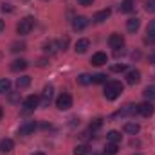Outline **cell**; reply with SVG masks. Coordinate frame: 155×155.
Instances as JSON below:
<instances>
[{
  "instance_id": "6da1fadb",
  "label": "cell",
  "mask_w": 155,
  "mask_h": 155,
  "mask_svg": "<svg viewBox=\"0 0 155 155\" xmlns=\"http://www.w3.org/2000/svg\"><path fill=\"white\" fill-rule=\"evenodd\" d=\"M121 92H123V83H121V81H108V83L105 85L103 96H105L108 101H114V99H117V97L121 96Z\"/></svg>"
},
{
  "instance_id": "7a4b0ae2",
  "label": "cell",
  "mask_w": 155,
  "mask_h": 155,
  "mask_svg": "<svg viewBox=\"0 0 155 155\" xmlns=\"http://www.w3.org/2000/svg\"><path fill=\"white\" fill-rule=\"evenodd\" d=\"M33 27H35V18H33V16H25V18H22V20L18 22L16 33H18L20 36H25V35H29V33L33 31Z\"/></svg>"
},
{
  "instance_id": "3957f363",
  "label": "cell",
  "mask_w": 155,
  "mask_h": 155,
  "mask_svg": "<svg viewBox=\"0 0 155 155\" xmlns=\"http://www.w3.org/2000/svg\"><path fill=\"white\" fill-rule=\"evenodd\" d=\"M56 107H58L60 110H69V108L72 107V96L67 94V92L60 94L58 99H56Z\"/></svg>"
},
{
  "instance_id": "277c9868",
  "label": "cell",
  "mask_w": 155,
  "mask_h": 155,
  "mask_svg": "<svg viewBox=\"0 0 155 155\" xmlns=\"http://www.w3.org/2000/svg\"><path fill=\"white\" fill-rule=\"evenodd\" d=\"M153 112H155V108H153V105H152L150 101H146V103H141V105H137V114H141V116L150 117V116H153Z\"/></svg>"
},
{
  "instance_id": "5b68a950",
  "label": "cell",
  "mask_w": 155,
  "mask_h": 155,
  "mask_svg": "<svg viewBox=\"0 0 155 155\" xmlns=\"http://www.w3.org/2000/svg\"><path fill=\"white\" fill-rule=\"evenodd\" d=\"M108 43H110V47L112 49H123V45H124V36L123 35H119V33H114V35H110V38H108Z\"/></svg>"
},
{
  "instance_id": "8992f818",
  "label": "cell",
  "mask_w": 155,
  "mask_h": 155,
  "mask_svg": "<svg viewBox=\"0 0 155 155\" xmlns=\"http://www.w3.org/2000/svg\"><path fill=\"white\" fill-rule=\"evenodd\" d=\"M107 61H108V56L105 54V52H96L94 56H92V60H90V63L92 65H96V67H101V65H107Z\"/></svg>"
},
{
  "instance_id": "52a82bcc",
  "label": "cell",
  "mask_w": 155,
  "mask_h": 155,
  "mask_svg": "<svg viewBox=\"0 0 155 155\" xmlns=\"http://www.w3.org/2000/svg\"><path fill=\"white\" fill-rule=\"evenodd\" d=\"M52 92H54L52 85H45L43 94H41V107H49V103H51V99H52Z\"/></svg>"
},
{
  "instance_id": "ba28073f",
  "label": "cell",
  "mask_w": 155,
  "mask_h": 155,
  "mask_svg": "<svg viewBox=\"0 0 155 155\" xmlns=\"http://www.w3.org/2000/svg\"><path fill=\"white\" fill-rule=\"evenodd\" d=\"M36 130V123L35 121H27V123H24L20 128H18V135H29V134H33Z\"/></svg>"
},
{
  "instance_id": "9c48e42d",
  "label": "cell",
  "mask_w": 155,
  "mask_h": 155,
  "mask_svg": "<svg viewBox=\"0 0 155 155\" xmlns=\"http://www.w3.org/2000/svg\"><path fill=\"white\" fill-rule=\"evenodd\" d=\"M38 103H40V97L38 96H27L25 99H24V107H25V110L29 112V110H35L36 107H38Z\"/></svg>"
},
{
  "instance_id": "30bf717a",
  "label": "cell",
  "mask_w": 155,
  "mask_h": 155,
  "mask_svg": "<svg viewBox=\"0 0 155 155\" xmlns=\"http://www.w3.org/2000/svg\"><path fill=\"white\" fill-rule=\"evenodd\" d=\"M87 25H88V18L87 16H76L72 20V29L74 31H83Z\"/></svg>"
},
{
  "instance_id": "8fae6325",
  "label": "cell",
  "mask_w": 155,
  "mask_h": 155,
  "mask_svg": "<svg viewBox=\"0 0 155 155\" xmlns=\"http://www.w3.org/2000/svg\"><path fill=\"white\" fill-rule=\"evenodd\" d=\"M137 114V105H126L124 108H121L116 112V117H124V116H135Z\"/></svg>"
},
{
  "instance_id": "7c38bea8",
  "label": "cell",
  "mask_w": 155,
  "mask_h": 155,
  "mask_svg": "<svg viewBox=\"0 0 155 155\" xmlns=\"http://www.w3.org/2000/svg\"><path fill=\"white\" fill-rule=\"evenodd\" d=\"M141 81V72L139 71H128L126 72V83L128 85H137Z\"/></svg>"
},
{
  "instance_id": "4fadbf2b",
  "label": "cell",
  "mask_w": 155,
  "mask_h": 155,
  "mask_svg": "<svg viewBox=\"0 0 155 155\" xmlns=\"http://www.w3.org/2000/svg\"><path fill=\"white\" fill-rule=\"evenodd\" d=\"M139 27H141V20H139V18H128V22H126L128 33H135Z\"/></svg>"
},
{
  "instance_id": "5bb4252c",
  "label": "cell",
  "mask_w": 155,
  "mask_h": 155,
  "mask_svg": "<svg viewBox=\"0 0 155 155\" xmlns=\"http://www.w3.org/2000/svg\"><path fill=\"white\" fill-rule=\"evenodd\" d=\"M90 47V41L87 38H81L76 41V52H79V54H83V52H87V49Z\"/></svg>"
},
{
  "instance_id": "9a60e30c",
  "label": "cell",
  "mask_w": 155,
  "mask_h": 155,
  "mask_svg": "<svg viewBox=\"0 0 155 155\" xmlns=\"http://www.w3.org/2000/svg\"><path fill=\"white\" fill-rule=\"evenodd\" d=\"M24 69H27V61H25V60H15V61L11 63V71H13V72H20V71H24Z\"/></svg>"
},
{
  "instance_id": "2e32d148",
  "label": "cell",
  "mask_w": 155,
  "mask_h": 155,
  "mask_svg": "<svg viewBox=\"0 0 155 155\" xmlns=\"http://www.w3.org/2000/svg\"><path fill=\"white\" fill-rule=\"evenodd\" d=\"M143 96L152 103V101H155V85H148L144 90H143Z\"/></svg>"
},
{
  "instance_id": "e0dca14e",
  "label": "cell",
  "mask_w": 155,
  "mask_h": 155,
  "mask_svg": "<svg viewBox=\"0 0 155 155\" xmlns=\"http://www.w3.org/2000/svg\"><path fill=\"white\" fill-rule=\"evenodd\" d=\"M108 16H110V9H103V11H97V13L94 15V20H96L97 24H101V22H105Z\"/></svg>"
},
{
  "instance_id": "ac0fdd59",
  "label": "cell",
  "mask_w": 155,
  "mask_h": 155,
  "mask_svg": "<svg viewBox=\"0 0 155 155\" xmlns=\"http://www.w3.org/2000/svg\"><path fill=\"white\" fill-rule=\"evenodd\" d=\"M139 130H141V126H139L137 123H126V124H124V132H126V134H130V135L139 134Z\"/></svg>"
},
{
  "instance_id": "d6986e66",
  "label": "cell",
  "mask_w": 155,
  "mask_h": 155,
  "mask_svg": "<svg viewBox=\"0 0 155 155\" xmlns=\"http://www.w3.org/2000/svg\"><path fill=\"white\" fill-rule=\"evenodd\" d=\"M13 146H15V143H13L11 139H2V141H0V152H4V153L11 152Z\"/></svg>"
},
{
  "instance_id": "ffe728a7",
  "label": "cell",
  "mask_w": 155,
  "mask_h": 155,
  "mask_svg": "<svg viewBox=\"0 0 155 155\" xmlns=\"http://www.w3.org/2000/svg\"><path fill=\"white\" fill-rule=\"evenodd\" d=\"M134 0H123L121 2V5H119V9H121V13H130V11H134Z\"/></svg>"
},
{
  "instance_id": "44dd1931",
  "label": "cell",
  "mask_w": 155,
  "mask_h": 155,
  "mask_svg": "<svg viewBox=\"0 0 155 155\" xmlns=\"http://www.w3.org/2000/svg\"><path fill=\"white\" fill-rule=\"evenodd\" d=\"M29 85H31V78L29 76H22V78L16 79V87L18 88H27Z\"/></svg>"
},
{
  "instance_id": "7402d4cb",
  "label": "cell",
  "mask_w": 155,
  "mask_h": 155,
  "mask_svg": "<svg viewBox=\"0 0 155 155\" xmlns=\"http://www.w3.org/2000/svg\"><path fill=\"white\" fill-rule=\"evenodd\" d=\"M107 139H108V143H119V141H121V134H119L117 130H110V132L107 134Z\"/></svg>"
},
{
  "instance_id": "603a6c76",
  "label": "cell",
  "mask_w": 155,
  "mask_h": 155,
  "mask_svg": "<svg viewBox=\"0 0 155 155\" xmlns=\"http://www.w3.org/2000/svg\"><path fill=\"white\" fill-rule=\"evenodd\" d=\"M146 33H148V38H146V41H153V40H155V20H152V22L148 24Z\"/></svg>"
},
{
  "instance_id": "cb8c5ba5",
  "label": "cell",
  "mask_w": 155,
  "mask_h": 155,
  "mask_svg": "<svg viewBox=\"0 0 155 155\" xmlns=\"http://www.w3.org/2000/svg\"><path fill=\"white\" fill-rule=\"evenodd\" d=\"M56 49H58V43H56V41H49V43H45V45H43L45 54H54V52H56Z\"/></svg>"
},
{
  "instance_id": "d4e9b609",
  "label": "cell",
  "mask_w": 155,
  "mask_h": 155,
  "mask_svg": "<svg viewBox=\"0 0 155 155\" xmlns=\"http://www.w3.org/2000/svg\"><path fill=\"white\" fill-rule=\"evenodd\" d=\"M117 143H108L107 146H105V153L107 155H116L117 153Z\"/></svg>"
},
{
  "instance_id": "484cf974",
  "label": "cell",
  "mask_w": 155,
  "mask_h": 155,
  "mask_svg": "<svg viewBox=\"0 0 155 155\" xmlns=\"http://www.w3.org/2000/svg\"><path fill=\"white\" fill-rule=\"evenodd\" d=\"M9 88H11V81L9 79H0V94H5V92H9Z\"/></svg>"
},
{
  "instance_id": "4316f807",
  "label": "cell",
  "mask_w": 155,
  "mask_h": 155,
  "mask_svg": "<svg viewBox=\"0 0 155 155\" xmlns=\"http://www.w3.org/2000/svg\"><path fill=\"white\" fill-rule=\"evenodd\" d=\"M88 153V146L87 144H78L74 148V155H87Z\"/></svg>"
},
{
  "instance_id": "83f0119b",
  "label": "cell",
  "mask_w": 155,
  "mask_h": 155,
  "mask_svg": "<svg viewBox=\"0 0 155 155\" xmlns=\"http://www.w3.org/2000/svg\"><path fill=\"white\" fill-rule=\"evenodd\" d=\"M78 83L79 85H88V83H92V76L90 74H81L78 78Z\"/></svg>"
},
{
  "instance_id": "f1b7e54d",
  "label": "cell",
  "mask_w": 155,
  "mask_h": 155,
  "mask_svg": "<svg viewBox=\"0 0 155 155\" xmlns=\"http://www.w3.org/2000/svg\"><path fill=\"white\" fill-rule=\"evenodd\" d=\"M11 51H13V52H18V51H25V43H24V41H20V43H18V41H15V43L11 45Z\"/></svg>"
},
{
  "instance_id": "f546056e",
  "label": "cell",
  "mask_w": 155,
  "mask_h": 155,
  "mask_svg": "<svg viewBox=\"0 0 155 155\" xmlns=\"http://www.w3.org/2000/svg\"><path fill=\"white\" fill-rule=\"evenodd\" d=\"M92 83H107V74H96V76H92Z\"/></svg>"
},
{
  "instance_id": "4dcf8cb0",
  "label": "cell",
  "mask_w": 155,
  "mask_h": 155,
  "mask_svg": "<svg viewBox=\"0 0 155 155\" xmlns=\"http://www.w3.org/2000/svg\"><path fill=\"white\" fill-rule=\"evenodd\" d=\"M101 124H103V119H96L94 123H90V132L99 130V128H101Z\"/></svg>"
},
{
  "instance_id": "1f68e13d",
  "label": "cell",
  "mask_w": 155,
  "mask_h": 155,
  "mask_svg": "<svg viewBox=\"0 0 155 155\" xmlns=\"http://www.w3.org/2000/svg\"><path fill=\"white\" fill-rule=\"evenodd\" d=\"M144 7L148 13H155V0H146L144 2Z\"/></svg>"
},
{
  "instance_id": "d6a6232c",
  "label": "cell",
  "mask_w": 155,
  "mask_h": 155,
  "mask_svg": "<svg viewBox=\"0 0 155 155\" xmlns=\"http://www.w3.org/2000/svg\"><path fill=\"white\" fill-rule=\"evenodd\" d=\"M124 71H126V65H124V63L114 65V67H112V72H124Z\"/></svg>"
},
{
  "instance_id": "836d02e7",
  "label": "cell",
  "mask_w": 155,
  "mask_h": 155,
  "mask_svg": "<svg viewBox=\"0 0 155 155\" xmlns=\"http://www.w3.org/2000/svg\"><path fill=\"white\" fill-rule=\"evenodd\" d=\"M67 45H69V38H61L60 41H58V47H60V49H63V51L67 49Z\"/></svg>"
},
{
  "instance_id": "e575fe53",
  "label": "cell",
  "mask_w": 155,
  "mask_h": 155,
  "mask_svg": "<svg viewBox=\"0 0 155 155\" xmlns=\"http://www.w3.org/2000/svg\"><path fill=\"white\" fill-rule=\"evenodd\" d=\"M2 11H4V13H5V11H7V13H11V11H13L11 4H5V2H4V4H2Z\"/></svg>"
},
{
  "instance_id": "d590c367",
  "label": "cell",
  "mask_w": 155,
  "mask_h": 155,
  "mask_svg": "<svg viewBox=\"0 0 155 155\" xmlns=\"http://www.w3.org/2000/svg\"><path fill=\"white\" fill-rule=\"evenodd\" d=\"M78 2H79V5H92L94 0H78Z\"/></svg>"
},
{
  "instance_id": "8d00e7d4",
  "label": "cell",
  "mask_w": 155,
  "mask_h": 155,
  "mask_svg": "<svg viewBox=\"0 0 155 155\" xmlns=\"http://www.w3.org/2000/svg\"><path fill=\"white\" fill-rule=\"evenodd\" d=\"M4 27H5V24H4V20H0V33L4 31Z\"/></svg>"
},
{
  "instance_id": "74e56055",
  "label": "cell",
  "mask_w": 155,
  "mask_h": 155,
  "mask_svg": "<svg viewBox=\"0 0 155 155\" xmlns=\"http://www.w3.org/2000/svg\"><path fill=\"white\" fill-rule=\"evenodd\" d=\"M150 63H153V65H155V52L150 56Z\"/></svg>"
},
{
  "instance_id": "f35d334b",
  "label": "cell",
  "mask_w": 155,
  "mask_h": 155,
  "mask_svg": "<svg viewBox=\"0 0 155 155\" xmlns=\"http://www.w3.org/2000/svg\"><path fill=\"white\" fill-rule=\"evenodd\" d=\"M2 116H4V110H2V107H0V119H2Z\"/></svg>"
},
{
  "instance_id": "ab89813d",
  "label": "cell",
  "mask_w": 155,
  "mask_h": 155,
  "mask_svg": "<svg viewBox=\"0 0 155 155\" xmlns=\"http://www.w3.org/2000/svg\"><path fill=\"white\" fill-rule=\"evenodd\" d=\"M33 155H45V153H41V152H36V153H33Z\"/></svg>"
},
{
  "instance_id": "60d3db41",
  "label": "cell",
  "mask_w": 155,
  "mask_h": 155,
  "mask_svg": "<svg viewBox=\"0 0 155 155\" xmlns=\"http://www.w3.org/2000/svg\"><path fill=\"white\" fill-rule=\"evenodd\" d=\"M92 155H99V153H92Z\"/></svg>"
}]
</instances>
